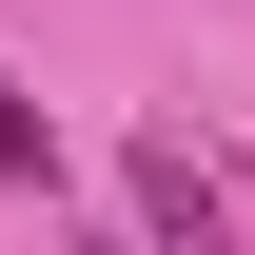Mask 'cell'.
Returning <instances> with one entry per match:
<instances>
[{
  "label": "cell",
  "instance_id": "cell-1",
  "mask_svg": "<svg viewBox=\"0 0 255 255\" xmlns=\"http://www.w3.org/2000/svg\"><path fill=\"white\" fill-rule=\"evenodd\" d=\"M118 196H137L157 236H216V157H196V137H137V157H118Z\"/></svg>",
  "mask_w": 255,
  "mask_h": 255
},
{
  "label": "cell",
  "instance_id": "cell-2",
  "mask_svg": "<svg viewBox=\"0 0 255 255\" xmlns=\"http://www.w3.org/2000/svg\"><path fill=\"white\" fill-rule=\"evenodd\" d=\"M0 177H39V196H59V118H39L20 79H0Z\"/></svg>",
  "mask_w": 255,
  "mask_h": 255
}]
</instances>
